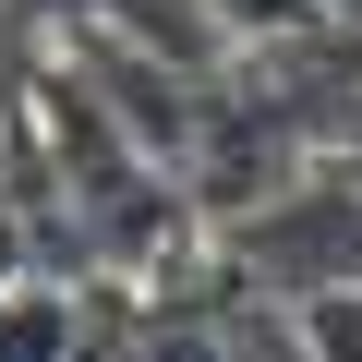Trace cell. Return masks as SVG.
<instances>
[{
    "instance_id": "1",
    "label": "cell",
    "mask_w": 362,
    "mask_h": 362,
    "mask_svg": "<svg viewBox=\"0 0 362 362\" xmlns=\"http://www.w3.org/2000/svg\"><path fill=\"white\" fill-rule=\"evenodd\" d=\"M230 242V266L266 290V302H326V290H362V169H314V181H290V194L266 206V218H242V230H218Z\"/></svg>"
},
{
    "instance_id": "2",
    "label": "cell",
    "mask_w": 362,
    "mask_h": 362,
    "mask_svg": "<svg viewBox=\"0 0 362 362\" xmlns=\"http://www.w3.org/2000/svg\"><path fill=\"white\" fill-rule=\"evenodd\" d=\"M73 326H85L73 278H13L0 290V362H73Z\"/></svg>"
},
{
    "instance_id": "3",
    "label": "cell",
    "mask_w": 362,
    "mask_h": 362,
    "mask_svg": "<svg viewBox=\"0 0 362 362\" xmlns=\"http://www.w3.org/2000/svg\"><path fill=\"white\" fill-rule=\"evenodd\" d=\"M121 362H242V350L218 338V314H157V326H133Z\"/></svg>"
},
{
    "instance_id": "4",
    "label": "cell",
    "mask_w": 362,
    "mask_h": 362,
    "mask_svg": "<svg viewBox=\"0 0 362 362\" xmlns=\"http://www.w3.org/2000/svg\"><path fill=\"white\" fill-rule=\"evenodd\" d=\"M302 362H362V290L302 302Z\"/></svg>"
},
{
    "instance_id": "5",
    "label": "cell",
    "mask_w": 362,
    "mask_h": 362,
    "mask_svg": "<svg viewBox=\"0 0 362 362\" xmlns=\"http://www.w3.org/2000/svg\"><path fill=\"white\" fill-rule=\"evenodd\" d=\"M206 13L230 25V49H266V37H290V25H314V0H206Z\"/></svg>"
},
{
    "instance_id": "6",
    "label": "cell",
    "mask_w": 362,
    "mask_h": 362,
    "mask_svg": "<svg viewBox=\"0 0 362 362\" xmlns=\"http://www.w3.org/2000/svg\"><path fill=\"white\" fill-rule=\"evenodd\" d=\"M314 13H338V25H362V0H314Z\"/></svg>"
}]
</instances>
